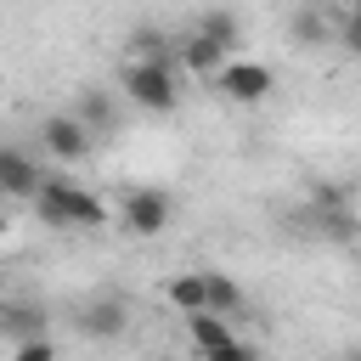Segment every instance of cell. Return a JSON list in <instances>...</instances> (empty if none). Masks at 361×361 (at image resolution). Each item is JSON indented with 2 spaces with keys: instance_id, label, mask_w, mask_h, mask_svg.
Returning <instances> with one entry per match:
<instances>
[{
  "instance_id": "obj_1",
  "label": "cell",
  "mask_w": 361,
  "mask_h": 361,
  "mask_svg": "<svg viewBox=\"0 0 361 361\" xmlns=\"http://www.w3.org/2000/svg\"><path fill=\"white\" fill-rule=\"evenodd\" d=\"M34 214H39L45 226H56V231H96V226H107V203H102L96 192H85V186L62 180V175H45V180H39Z\"/></svg>"
},
{
  "instance_id": "obj_2",
  "label": "cell",
  "mask_w": 361,
  "mask_h": 361,
  "mask_svg": "<svg viewBox=\"0 0 361 361\" xmlns=\"http://www.w3.org/2000/svg\"><path fill=\"white\" fill-rule=\"evenodd\" d=\"M180 62H124L118 73V90L141 107V113H175L180 107V79H175Z\"/></svg>"
},
{
  "instance_id": "obj_3",
  "label": "cell",
  "mask_w": 361,
  "mask_h": 361,
  "mask_svg": "<svg viewBox=\"0 0 361 361\" xmlns=\"http://www.w3.org/2000/svg\"><path fill=\"white\" fill-rule=\"evenodd\" d=\"M214 90H220L226 102H237V107H259V102L276 96V68L248 62V56H226L220 73H214Z\"/></svg>"
},
{
  "instance_id": "obj_4",
  "label": "cell",
  "mask_w": 361,
  "mask_h": 361,
  "mask_svg": "<svg viewBox=\"0 0 361 361\" xmlns=\"http://www.w3.org/2000/svg\"><path fill=\"white\" fill-rule=\"evenodd\" d=\"M169 214H175L169 192H158V186H135V192L124 197V209H118V226H124L130 237H164Z\"/></svg>"
},
{
  "instance_id": "obj_5",
  "label": "cell",
  "mask_w": 361,
  "mask_h": 361,
  "mask_svg": "<svg viewBox=\"0 0 361 361\" xmlns=\"http://www.w3.org/2000/svg\"><path fill=\"white\" fill-rule=\"evenodd\" d=\"M39 141H45V152L56 158V164H79V158H90V130L79 124V113H51L45 124H39Z\"/></svg>"
},
{
  "instance_id": "obj_6",
  "label": "cell",
  "mask_w": 361,
  "mask_h": 361,
  "mask_svg": "<svg viewBox=\"0 0 361 361\" xmlns=\"http://www.w3.org/2000/svg\"><path fill=\"white\" fill-rule=\"evenodd\" d=\"M124 327H130V310H124V299H90V305L79 310V333H85V338H96V344H107V338H124Z\"/></svg>"
},
{
  "instance_id": "obj_7",
  "label": "cell",
  "mask_w": 361,
  "mask_h": 361,
  "mask_svg": "<svg viewBox=\"0 0 361 361\" xmlns=\"http://www.w3.org/2000/svg\"><path fill=\"white\" fill-rule=\"evenodd\" d=\"M39 169H34V158L28 152H17V147H0V197H34L39 192Z\"/></svg>"
},
{
  "instance_id": "obj_8",
  "label": "cell",
  "mask_w": 361,
  "mask_h": 361,
  "mask_svg": "<svg viewBox=\"0 0 361 361\" xmlns=\"http://www.w3.org/2000/svg\"><path fill=\"white\" fill-rule=\"evenodd\" d=\"M0 333L17 344V338H39L45 333V305L34 299H0Z\"/></svg>"
},
{
  "instance_id": "obj_9",
  "label": "cell",
  "mask_w": 361,
  "mask_h": 361,
  "mask_svg": "<svg viewBox=\"0 0 361 361\" xmlns=\"http://www.w3.org/2000/svg\"><path fill=\"white\" fill-rule=\"evenodd\" d=\"M175 62L186 68V73H220V62H226V51L209 39V34H186V39H175Z\"/></svg>"
},
{
  "instance_id": "obj_10",
  "label": "cell",
  "mask_w": 361,
  "mask_h": 361,
  "mask_svg": "<svg viewBox=\"0 0 361 361\" xmlns=\"http://www.w3.org/2000/svg\"><path fill=\"white\" fill-rule=\"evenodd\" d=\"M73 113H79V124L90 130V135H107L113 124H118V102H113V90H79V102H73Z\"/></svg>"
},
{
  "instance_id": "obj_11",
  "label": "cell",
  "mask_w": 361,
  "mask_h": 361,
  "mask_svg": "<svg viewBox=\"0 0 361 361\" xmlns=\"http://www.w3.org/2000/svg\"><path fill=\"white\" fill-rule=\"evenodd\" d=\"M186 333H192L197 355H214L220 344L237 338V333H231V316H220V310H192V316H186Z\"/></svg>"
},
{
  "instance_id": "obj_12",
  "label": "cell",
  "mask_w": 361,
  "mask_h": 361,
  "mask_svg": "<svg viewBox=\"0 0 361 361\" xmlns=\"http://www.w3.org/2000/svg\"><path fill=\"white\" fill-rule=\"evenodd\" d=\"M164 299H169L180 316H192V310H209V271H180V276H169Z\"/></svg>"
},
{
  "instance_id": "obj_13",
  "label": "cell",
  "mask_w": 361,
  "mask_h": 361,
  "mask_svg": "<svg viewBox=\"0 0 361 361\" xmlns=\"http://www.w3.org/2000/svg\"><path fill=\"white\" fill-rule=\"evenodd\" d=\"M130 62H175V39L164 34V28H152V23H141V28H130Z\"/></svg>"
},
{
  "instance_id": "obj_14",
  "label": "cell",
  "mask_w": 361,
  "mask_h": 361,
  "mask_svg": "<svg viewBox=\"0 0 361 361\" xmlns=\"http://www.w3.org/2000/svg\"><path fill=\"white\" fill-rule=\"evenodd\" d=\"M197 34H209V39H214V45H220V51L231 56V45L243 39V23H237L231 11H220V6H209V11L197 17Z\"/></svg>"
},
{
  "instance_id": "obj_15",
  "label": "cell",
  "mask_w": 361,
  "mask_h": 361,
  "mask_svg": "<svg viewBox=\"0 0 361 361\" xmlns=\"http://www.w3.org/2000/svg\"><path fill=\"white\" fill-rule=\"evenodd\" d=\"M310 220H316V231H322L327 243H350V237H355V214H350V203H338V209H310Z\"/></svg>"
},
{
  "instance_id": "obj_16",
  "label": "cell",
  "mask_w": 361,
  "mask_h": 361,
  "mask_svg": "<svg viewBox=\"0 0 361 361\" xmlns=\"http://www.w3.org/2000/svg\"><path fill=\"white\" fill-rule=\"evenodd\" d=\"M209 310H220V316H237L243 310V288L231 276H220V271H209Z\"/></svg>"
},
{
  "instance_id": "obj_17",
  "label": "cell",
  "mask_w": 361,
  "mask_h": 361,
  "mask_svg": "<svg viewBox=\"0 0 361 361\" xmlns=\"http://www.w3.org/2000/svg\"><path fill=\"white\" fill-rule=\"evenodd\" d=\"M293 39H299V45H322V39H327V17H322L316 6H299V11H293Z\"/></svg>"
},
{
  "instance_id": "obj_18",
  "label": "cell",
  "mask_w": 361,
  "mask_h": 361,
  "mask_svg": "<svg viewBox=\"0 0 361 361\" xmlns=\"http://www.w3.org/2000/svg\"><path fill=\"white\" fill-rule=\"evenodd\" d=\"M11 361H56L51 333H39V338H17V344H11Z\"/></svg>"
},
{
  "instance_id": "obj_19",
  "label": "cell",
  "mask_w": 361,
  "mask_h": 361,
  "mask_svg": "<svg viewBox=\"0 0 361 361\" xmlns=\"http://www.w3.org/2000/svg\"><path fill=\"white\" fill-rule=\"evenodd\" d=\"M338 203H350L344 186H333V180H316L310 186V209H338Z\"/></svg>"
},
{
  "instance_id": "obj_20",
  "label": "cell",
  "mask_w": 361,
  "mask_h": 361,
  "mask_svg": "<svg viewBox=\"0 0 361 361\" xmlns=\"http://www.w3.org/2000/svg\"><path fill=\"white\" fill-rule=\"evenodd\" d=\"M344 51L361 56V17H355V11H350V23H344Z\"/></svg>"
},
{
  "instance_id": "obj_21",
  "label": "cell",
  "mask_w": 361,
  "mask_h": 361,
  "mask_svg": "<svg viewBox=\"0 0 361 361\" xmlns=\"http://www.w3.org/2000/svg\"><path fill=\"white\" fill-rule=\"evenodd\" d=\"M6 231H11V214H6V209H0V243H6Z\"/></svg>"
},
{
  "instance_id": "obj_22",
  "label": "cell",
  "mask_w": 361,
  "mask_h": 361,
  "mask_svg": "<svg viewBox=\"0 0 361 361\" xmlns=\"http://www.w3.org/2000/svg\"><path fill=\"white\" fill-rule=\"evenodd\" d=\"M338 361H361V350H344V355H338Z\"/></svg>"
},
{
  "instance_id": "obj_23",
  "label": "cell",
  "mask_w": 361,
  "mask_h": 361,
  "mask_svg": "<svg viewBox=\"0 0 361 361\" xmlns=\"http://www.w3.org/2000/svg\"><path fill=\"white\" fill-rule=\"evenodd\" d=\"M355 17H361V6H355Z\"/></svg>"
}]
</instances>
